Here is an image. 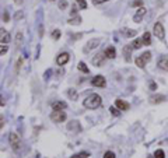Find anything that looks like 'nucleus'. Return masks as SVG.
Returning <instances> with one entry per match:
<instances>
[{
  "mask_svg": "<svg viewBox=\"0 0 168 158\" xmlns=\"http://www.w3.org/2000/svg\"><path fill=\"white\" fill-rule=\"evenodd\" d=\"M66 7H67V2L63 0V2H60V3H59V9H60V10H65Z\"/></svg>",
  "mask_w": 168,
  "mask_h": 158,
  "instance_id": "32",
  "label": "nucleus"
},
{
  "mask_svg": "<svg viewBox=\"0 0 168 158\" xmlns=\"http://www.w3.org/2000/svg\"><path fill=\"white\" fill-rule=\"evenodd\" d=\"M76 157H77V158H88V157H90V152L83 151V152H80V154H77Z\"/></svg>",
  "mask_w": 168,
  "mask_h": 158,
  "instance_id": "26",
  "label": "nucleus"
},
{
  "mask_svg": "<svg viewBox=\"0 0 168 158\" xmlns=\"http://www.w3.org/2000/svg\"><path fill=\"white\" fill-rule=\"evenodd\" d=\"M119 111H121V109H118L116 106H111V108H109V112L114 116H119Z\"/></svg>",
  "mask_w": 168,
  "mask_h": 158,
  "instance_id": "25",
  "label": "nucleus"
},
{
  "mask_svg": "<svg viewBox=\"0 0 168 158\" xmlns=\"http://www.w3.org/2000/svg\"><path fill=\"white\" fill-rule=\"evenodd\" d=\"M153 32H154V35L157 36L158 39H164V36H165V30H164V27H162L161 23H155Z\"/></svg>",
  "mask_w": 168,
  "mask_h": 158,
  "instance_id": "5",
  "label": "nucleus"
},
{
  "mask_svg": "<svg viewBox=\"0 0 168 158\" xmlns=\"http://www.w3.org/2000/svg\"><path fill=\"white\" fill-rule=\"evenodd\" d=\"M67 108V104L63 101H55L52 104V109L53 111H63V109Z\"/></svg>",
  "mask_w": 168,
  "mask_h": 158,
  "instance_id": "10",
  "label": "nucleus"
},
{
  "mask_svg": "<svg viewBox=\"0 0 168 158\" xmlns=\"http://www.w3.org/2000/svg\"><path fill=\"white\" fill-rule=\"evenodd\" d=\"M158 67L164 72H168V59L167 57H161V59L158 60Z\"/></svg>",
  "mask_w": 168,
  "mask_h": 158,
  "instance_id": "15",
  "label": "nucleus"
},
{
  "mask_svg": "<svg viewBox=\"0 0 168 158\" xmlns=\"http://www.w3.org/2000/svg\"><path fill=\"white\" fill-rule=\"evenodd\" d=\"M115 106L118 109H121V111H128V109H129V104L126 101H123V99H116V101H115Z\"/></svg>",
  "mask_w": 168,
  "mask_h": 158,
  "instance_id": "11",
  "label": "nucleus"
},
{
  "mask_svg": "<svg viewBox=\"0 0 168 158\" xmlns=\"http://www.w3.org/2000/svg\"><path fill=\"white\" fill-rule=\"evenodd\" d=\"M105 2H108V0H92L94 4H102V3H105Z\"/></svg>",
  "mask_w": 168,
  "mask_h": 158,
  "instance_id": "34",
  "label": "nucleus"
},
{
  "mask_svg": "<svg viewBox=\"0 0 168 158\" xmlns=\"http://www.w3.org/2000/svg\"><path fill=\"white\" fill-rule=\"evenodd\" d=\"M23 2H24V0H14V3L18 4V6H20V4H23Z\"/></svg>",
  "mask_w": 168,
  "mask_h": 158,
  "instance_id": "36",
  "label": "nucleus"
},
{
  "mask_svg": "<svg viewBox=\"0 0 168 158\" xmlns=\"http://www.w3.org/2000/svg\"><path fill=\"white\" fill-rule=\"evenodd\" d=\"M80 23H81V17H79V16H77L76 18H70L69 20V24H72V25L73 24H74V25H79Z\"/></svg>",
  "mask_w": 168,
  "mask_h": 158,
  "instance_id": "22",
  "label": "nucleus"
},
{
  "mask_svg": "<svg viewBox=\"0 0 168 158\" xmlns=\"http://www.w3.org/2000/svg\"><path fill=\"white\" fill-rule=\"evenodd\" d=\"M142 41H143V45L144 46H148L151 45V34L150 32H144L142 36Z\"/></svg>",
  "mask_w": 168,
  "mask_h": 158,
  "instance_id": "16",
  "label": "nucleus"
},
{
  "mask_svg": "<svg viewBox=\"0 0 168 158\" xmlns=\"http://www.w3.org/2000/svg\"><path fill=\"white\" fill-rule=\"evenodd\" d=\"M50 120H53L55 123H62L66 120V113L63 111H53L50 113Z\"/></svg>",
  "mask_w": 168,
  "mask_h": 158,
  "instance_id": "4",
  "label": "nucleus"
},
{
  "mask_svg": "<svg viewBox=\"0 0 168 158\" xmlns=\"http://www.w3.org/2000/svg\"><path fill=\"white\" fill-rule=\"evenodd\" d=\"M150 88L155 90V83H150Z\"/></svg>",
  "mask_w": 168,
  "mask_h": 158,
  "instance_id": "37",
  "label": "nucleus"
},
{
  "mask_svg": "<svg viewBox=\"0 0 168 158\" xmlns=\"http://www.w3.org/2000/svg\"><path fill=\"white\" fill-rule=\"evenodd\" d=\"M132 46H133V49H140L142 46H144V45H143V41H142V38H137V39H136L135 42L132 43Z\"/></svg>",
  "mask_w": 168,
  "mask_h": 158,
  "instance_id": "20",
  "label": "nucleus"
},
{
  "mask_svg": "<svg viewBox=\"0 0 168 158\" xmlns=\"http://www.w3.org/2000/svg\"><path fill=\"white\" fill-rule=\"evenodd\" d=\"M153 155H154L155 158H165V152L162 151V150H155Z\"/></svg>",
  "mask_w": 168,
  "mask_h": 158,
  "instance_id": "23",
  "label": "nucleus"
},
{
  "mask_svg": "<svg viewBox=\"0 0 168 158\" xmlns=\"http://www.w3.org/2000/svg\"><path fill=\"white\" fill-rule=\"evenodd\" d=\"M91 84L94 87H101V88H104V87L106 86V81L102 76H95L91 79Z\"/></svg>",
  "mask_w": 168,
  "mask_h": 158,
  "instance_id": "6",
  "label": "nucleus"
},
{
  "mask_svg": "<svg viewBox=\"0 0 168 158\" xmlns=\"http://www.w3.org/2000/svg\"><path fill=\"white\" fill-rule=\"evenodd\" d=\"M123 32H125V36H128V38H133L137 34L135 30H123Z\"/></svg>",
  "mask_w": 168,
  "mask_h": 158,
  "instance_id": "21",
  "label": "nucleus"
},
{
  "mask_svg": "<svg viewBox=\"0 0 168 158\" xmlns=\"http://www.w3.org/2000/svg\"><path fill=\"white\" fill-rule=\"evenodd\" d=\"M0 32H2V35H0V41H2V43H9L10 42V35H9V32H6V31L2 28L0 30Z\"/></svg>",
  "mask_w": 168,
  "mask_h": 158,
  "instance_id": "13",
  "label": "nucleus"
},
{
  "mask_svg": "<svg viewBox=\"0 0 168 158\" xmlns=\"http://www.w3.org/2000/svg\"><path fill=\"white\" fill-rule=\"evenodd\" d=\"M50 2H55V0H50Z\"/></svg>",
  "mask_w": 168,
  "mask_h": 158,
  "instance_id": "40",
  "label": "nucleus"
},
{
  "mask_svg": "<svg viewBox=\"0 0 168 158\" xmlns=\"http://www.w3.org/2000/svg\"><path fill=\"white\" fill-rule=\"evenodd\" d=\"M9 20H10V17H9V14H7V13H4V14H3V21H4V23H7V21H9Z\"/></svg>",
  "mask_w": 168,
  "mask_h": 158,
  "instance_id": "35",
  "label": "nucleus"
},
{
  "mask_svg": "<svg viewBox=\"0 0 168 158\" xmlns=\"http://www.w3.org/2000/svg\"><path fill=\"white\" fill-rule=\"evenodd\" d=\"M70 60V55L67 52H63V53H60L59 56L56 57V63L59 64V66H63V64H66L67 62Z\"/></svg>",
  "mask_w": 168,
  "mask_h": 158,
  "instance_id": "7",
  "label": "nucleus"
},
{
  "mask_svg": "<svg viewBox=\"0 0 168 158\" xmlns=\"http://www.w3.org/2000/svg\"><path fill=\"white\" fill-rule=\"evenodd\" d=\"M9 143H10L11 148H13L14 151H20L21 150L23 143H21V137L17 134V133H10V136H9Z\"/></svg>",
  "mask_w": 168,
  "mask_h": 158,
  "instance_id": "2",
  "label": "nucleus"
},
{
  "mask_svg": "<svg viewBox=\"0 0 168 158\" xmlns=\"http://www.w3.org/2000/svg\"><path fill=\"white\" fill-rule=\"evenodd\" d=\"M77 69H79L80 72L86 73V74H87V73H90V69L87 67V64H86L84 62H80V63H79V66H77Z\"/></svg>",
  "mask_w": 168,
  "mask_h": 158,
  "instance_id": "19",
  "label": "nucleus"
},
{
  "mask_svg": "<svg viewBox=\"0 0 168 158\" xmlns=\"http://www.w3.org/2000/svg\"><path fill=\"white\" fill-rule=\"evenodd\" d=\"M77 4H79V7L81 9V10H84V9H87V2L86 0H76Z\"/></svg>",
  "mask_w": 168,
  "mask_h": 158,
  "instance_id": "24",
  "label": "nucleus"
},
{
  "mask_svg": "<svg viewBox=\"0 0 168 158\" xmlns=\"http://www.w3.org/2000/svg\"><path fill=\"white\" fill-rule=\"evenodd\" d=\"M9 50V48H7V45H4V43H2V46H0V53L2 55H4V53Z\"/></svg>",
  "mask_w": 168,
  "mask_h": 158,
  "instance_id": "30",
  "label": "nucleus"
},
{
  "mask_svg": "<svg viewBox=\"0 0 168 158\" xmlns=\"http://www.w3.org/2000/svg\"><path fill=\"white\" fill-rule=\"evenodd\" d=\"M21 64H23V57H20V59H18V62H17V64H16V70H17V72L20 70Z\"/></svg>",
  "mask_w": 168,
  "mask_h": 158,
  "instance_id": "33",
  "label": "nucleus"
},
{
  "mask_svg": "<svg viewBox=\"0 0 168 158\" xmlns=\"http://www.w3.org/2000/svg\"><path fill=\"white\" fill-rule=\"evenodd\" d=\"M99 42H101V41H99V39H91V41H88V42H87L86 52H88V50H91V49H94V48H97Z\"/></svg>",
  "mask_w": 168,
  "mask_h": 158,
  "instance_id": "14",
  "label": "nucleus"
},
{
  "mask_svg": "<svg viewBox=\"0 0 168 158\" xmlns=\"http://www.w3.org/2000/svg\"><path fill=\"white\" fill-rule=\"evenodd\" d=\"M148 158H155V157H154V155H153V157H148Z\"/></svg>",
  "mask_w": 168,
  "mask_h": 158,
  "instance_id": "38",
  "label": "nucleus"
},
{
  "mask_svg": "<svg viewBox=\"0 0 168 158\" xmlns=\"http://www.w3.org/2000/svg\"><path fill=\"white\" fill-rule=\"evenodd\" d=\"M165 101V97L164 95H153L151 98H150V102L151 104H160V102Z\"/></svg>",
  "mask_w": 168,
  "mask_h": 158,
  "instance_id": "17",
  "label": "nucleus"
},
{
  "mask_svg": "<svg viewBox=\"0 0 168 158\" xmlns=\"http://www.w3.org/2000/svg\"><path fill=\"white\" fill-rule=\"evenodd\" d=\"M132 6L133 7H142L143 6V0H135L132 3Z\"/></svg>",
  "mask_w": 168,
  "mask_h": 158,
  "instance_id": "29",
  "label": "nucleus"
},
{
  "mask_svg": "<svg viewBox=\"0 0 168 158\" xmlns=\"http://www.w3.org/2000/svg\"><path fill=\"white\" fill-rule=\"evenodd\" d=\"M146 13H147V10H146L144 7H140V9L136 11L135 16H133V21H135V23H140V21L143 20V17L146 16Z\"/></svg>",
  "mask_w": 168,
  "mask_h": 158,
  "instance_id": "8",
  "label": "nucleus"
},
{
  "mask_svg": "<svg viewBox=\"0 0 168 158\" xmlns=\"http://www.w3.org/2000/svg\"><path fill=\"white\" fill-rule=\"evenodd\" d=\"M102 158H115V152H112V151H106L105 154H104V157Z\"/></svg>",
  "mask_w": 168,
  "mask_h": 158,
  "instance_id": "28",
  "label": "nucleus"
},
{
  "mask_svg": "<svg viewBox=\"0 0 168 158\" xmlns=\"http://www.w3.org/2000/svg\"><path fill=\"white\" fill-rule=\"evenodd\" d=\"M73 158H77V157H76V155H74V157H73Z\"/></svg>",
  "mask_w": 168,
  "mask_h": 158,
  "instance_id": "39",
  "label": "nucleus"
},
{
  "mask_svg": "<svg viewBox=\"0 0 168 158\" xmlns=\"http://www.w3.org/2000/svg\"><path fill=\"white\" fill-rule=\"evenodd\" d=\"M104 53H105V56L108 57V59H115V56H116V52H115V48H114V46L106 48Z\"/></svg>",
  "mask_w": 168,
  "mask_h": 158,
  "instance_id": "12",
  "label": "nucleus"
},
{
  "mask_svg": "<svg viewBox=\"0 0 168 158\" xmlns=\"http://www.w3.org/2000/svg\"><path fill=\"white\" fill-rule=\"evenodd\" d=\"M133 49V46H126L123 49V55H125V60L126 62H130V50Z\"/></svg>",
  "mask_w": 168,
  "mask_h": 158,
  "instance_id": "18",
  "label": "nucleus"
},
{
  "mask_svg": "<svg viewBox=\"0 0 168 158\" xmlns=\"http://www.w3.org/2000/svg\"><path fill=\"white\" fill-rule=\"evenodd\" d=\"M151 60V53L150 52H144V53H142L139 57H136V66L137 67H140V69H144V66L147 64L148 62Z\"/></svg>",
  "mask_w": 168,
  "mask_h": 158,
  "instance_id": "3",
  "label": "nucleus"
},
{
  "mask_svg": "<svg viewBox=\"0 0 168 158\" xmlns=\"http://www.w3.org/2000/svg\"><path fill=\"white\" fill-rule=\"evenodd\" d=\"M67 94H69L70 98L77 99V92H76V91H72V90H69V92H67Z\"/></svg>",
  "mask_w": 168,
  "mask_h": 158,
  "instance_id": "31",
  "label": "nucleus"
},
{
  "mask_svg": "<svg viewBox=\"0 0 168 158\" xmlns=\"http://www.w3.org/2000/svg\"><path fill=\"white\" fill-rule=\"evenodd\" d=\"M101 104H102V99L98 94H90V95L84 99V102H83V105L86 106L87 109H95V108H98V106H101Z\"/></svg>",
  "mask_w": 168,
  "mask_h": 158,
  "instance_id": "1",
  "label": "nucleus"
},
{
  "mask_svg": "<svg viewBox=\"0 0 168 158\" xmlns=\"http://www.w3.org/2000/svg\"><path fill=\"white\" fill-rule=\"evenodd\" d=\"M52 38H53V39H59V38H60V31L59 30L53 31V32H52Z\"/></svg>",
  "mask_w": 168,
  "mask_h": 158,
  "instance_id": "27",
  "label": "nucleus"
},
{
  "mask_svg": "<svg viewBox=\"0 0 168 158\" xmlns=\"http://www.w3.org/2000/svg\"><path fill=\"white\" fill-rule=\"evenodd\" d=\"M105 59H106L105 53H98L95 57H92V64H94V66H102L104 62H105Z\"/></svg>",
  "mask_w": 168,
  "mask_h": 158,
  "instance_id": "9",
  "label": "nucleus"
}]
</instances>
